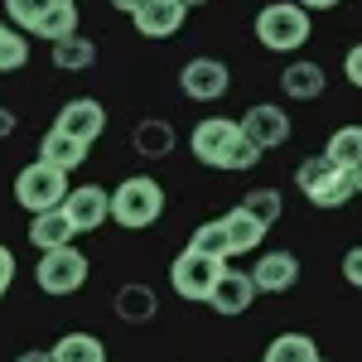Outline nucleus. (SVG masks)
<instances>
[{
  "label": "nucleus",
  "mask_w": 362,
  "mask_h": 362,
  "mask_svg": "<svg viewBox=\"0 0 362 362\" xmlns=\"http://www.w3.org/2000/svg\"><path fill=\"white\" fill-rule=\"evenodd\" d=\"M343 73H348V83L362 87V44L358 49H348V58H343Z\"/></svg>",
  "instance_id": "nucleus-32"
},
{
  "label": "nucleus",
  "mask_w": 362,
  "mask_h": 362,
  "mask_svg": "<svg viewBox=\"0 0 362 362\" xmlns=\"http://www.w3.org/2000/svg\"><path fill=\"white\" fill-rule=\"evenodd\" d=\"M10 280H15V256H10V247H0V295L10 290Z\"/></svg>",
  "instance_id": "nucleus-33"
},
{
  "label": "nucleus",
  "mask_w": 362,
  "mask_h": 362,
  "mask_svg": "<svg viewBox=\"0 0 362 362\" xmlns=\"http://www.w3.org/2000/svg\"><path fill=\"white\" fill-rule=\"evenodd\" d=\"M54 5H58V0H5V15H10L20 29H29V34H34V25H39Z\"/></svg>",
  "instance_id": "nucleus-27"
},
{
  "label": "nucleus",
  "mask_w": 362,
  "mask_h": 362,
  "mask_svg": "<svg viewBox=\"0 0 362 362\" xmlns=\"http://www.w3.org/2000/svg\"><path fill=\"white\" fill-rule=\"evenodd\" d=\"M34 34H39V39H54V44L68 39V34H78V5H73V0H58L54 10L34 25Z\"/></svg>",
  "instance_id": "nucleus-24"
},
{
  "label": "nucleus",
  "mask_w": 362,
  "mask_h": 362,
  "mask_svg": "<svg viewBox=\"0 0 362 362\" xmlns=\"http://www.w3.org/2000/svg\"><path fill=\"white\" fill-rule=\"evenodd\" d=\"M179 5H184V10H189V5H203V0H179Z\"/></svg>",
  "instance_id": "nucleus-39"
},
{
  "label": "nucleus",
  "mask_w": 362,
  "mask_h": 362,
  "mask_svg": "<svg viewBox=\"0 0 362 362\" xmlns=\"http://www.w3.org/2000/svg\"><path fill=\"white\" fill-rule=\"evenodd\" d=\"M324 68L319 63H290L285 73H280V87H285V97H295V102H309V97H319L324 92Z\"/></svg>",
  "instance_id": "nucleus-20"
},
{
  "label": "nucleus",
  "mask_w": 362,
  "mask_h": 362,
  "mask_svg": "<svg viewBox=\"0 0 362 362\" xmlns=\"http://www.w3.org/2000/svg\"><path fill=\"white\" fill-rule=\"evenodd\" d=\"M5 34H10V25H0V39H5Z\"/></svg>",
  "instance_id": "nucleus-40"
},
{
  "label": "nucleus",
  "mask_w": 362,
  "mask_h": 362,
  "mask_svg": "<svg viewBox=\"0 0 362 362\" xmlns=\"http://www.w3.org/2000/svg\"><path fill=\"white\" fill-rule=\"evenodd\" d=\"M116 314H121L126 324H150V319L160 314V295H155L150 285H121V290H116Z\"/></svg>",
  "instance_id": "nucleus-18"
},
{
  "label": "nucleus",
  "mask_w": 362,
  "mask_h": 362,
  "mask_svg": "<svg viewBox=\"0 0 362 362\" xmlns=\"http://www.w3.org/2000/svg\"><path fill=\"white\" fill-rule=\"evenodd\" d=\"M334 165L353 169L362 165V126H343V131H334V140H329V150H324Z\"/></svg>",
  "instance_id": "nucleus-25"
},
{
  "label": "nucleus",
  "mask_w": 362,
  "mask_h": 362,
  "mask_svg": "<svg viewBox=\"0 0 362 362\" xmlns=\"http://www.w3.org/2000/svg\"><path fill=\"white\" fill-rule=\"evenodd\" d=\"M179 87L194 102H218L227 87H232V73H227V63H218V58H189L184 73H179Z\"/></svg>",
  "instance_id": "nucleus-8"
},
{
  "label": "nucleus",
  "mask_w": 362,
  "mask_h": 362,
  "mask_svg": "<svg viewBox=\"0 0 362 362\" xmlns=\"http://www.w3.org/2000/svg\"><path fill=\"white\" fill-rule=\"evenodd\" d=\"M112 5H116V10H126V15H136V10L145 5V0H112Z\"/></svg>",
  "instance_id": "nucleus-37"
},
{
  "label": "nucleus",
  "mask_w": 362,
  "mask_h": 362,
  "mask_svg": "<svg viewBox=\"0 0 362 362\" xmlns=\"http://www.w3.org/2000/svg\"><path fill=\"white\" fill-rule=\"evenodd\" d=\"M314 362H324V358H314Z\"/></svg>",
  "instance_id": "nucleus-41"
},
{
  "label": "nucleus",
  "mask_w": 362,
  "mask_h": 362,
  "mask_svg": "<svg viewBox=\"0 0 362 362\" xmlns=\"http://www.w3.org/2000/svg\"><path fill=\"white\" fill-rule=\"evenodd\" d=\"M256 165H261V150H256L247 136H237L232 145H227V155H223L218 169H256Z\"/></svg>",
  "instance_id": "nucleus-30"
},
{
  "label": "nucleus",
  "mask_w": 362,
  "mask_h": 362,
  "mask_svg": "<svg viewBox=\"0 0 362 362\" xmlns=\"http://www.w3.org/2000/svg\"><path fill=\"white\" fill-rule=\"evenodd\" d=\"M39 290L44 295H73L87 285V256L78 247H54V251H39Z\"/></svg>",
  "instance_id": "nucleus-5"
},
{
  "label": "nucleus",
  "mask_w": 362,
  "mask_h": 362,
  "mask_svg": "<svg viewBox=\"0 0 362 362\" xmlns=\"http://www.w3.org/2000/svg\"><path fill=\"white\" fill-rule=\"evenodd\" d=\"M223 266L227 261H218V256H203V251L184 247L174 256V266H169V285H174L179 300H203L208 305V290H213V280H218Z\"/></svg>",
  "instance_id": "nucleus-6"
},
{
  "label": "nucleus",
  "mask_w": 362,
  "mask_h": 362,
  "mask_svg": "<svg viewBox=\"0 0 362 362\" xmlns=\"http://www.w3.org/2000/svg\"><path fill=\"white\" fill-rule=\"evenodd\" d=\"M314 358H319V348H314L309 334H280V338H271L261 362H314Z\"/></svg>",
  "instance_id": "nucleus-23"
},
{
  "label": "nucleus",
  "mask_w": 362,
  "mask_h": 362,
  "mask_svg": "<svg viewBox=\"0 0 362 362\" xmlns=\"http://www.w3.org/2000/svg\"><path fill=\"white\" fill-rule=\"evenodd\" d=\"M189 247L203 251V256H218V261H227V232H223V223L213 218V223L194 227V242H189Z\"/></svg>",
  "instance_id": "nucleus-28"
},
{
  "label": "nucleus",
  "mask_w": 362,
  "mask_h": 362,
  "mask_svg": "<svg viewBox=\"0 0 362 362\" xmlns=\"http://www.w3.org/2000/svg\"><path fill=\"white\" fill-rule=\"evenodd\" d=\"M237 126H242V136H247L251 145L261 150V155L290 140V116L280 112V107H271V102H256V107H251V112L242 116Z\"/></svg>",
  "instance_id": "nucleus-9"
},
{
  "label": "nucleus",
  "mask_w": 362,
  "mask_h": 362,
  "mask_svg": "<svg viewBox=\"0 0 362 362\" xmlns=\"http://www.w3.org/2000/svg\"><path fill=\"white\" fill-rule=\"evenodd\" d=\"M63 213H68V223L78 227V232H97V227L112 218V194L102 184H78V189H68V198H63Z\"/></svg>",
  "instance_id": "nucleus-7"
},
{
  "label": "nucleus",
  "mask_w": 362,
  "mask_h": 362,
  "mask_svg": "<svg viewBox=\"0 0 362 362\" xmlns=\"http://www.w3.org/2000/svg\"><path fill=\"white\" fill-rule=\"evenodd\" d=\"M165 213V189L150 179V174H131L121 179L112 194V223L126 227V232H140V227H155Z\"/></svg>",
  "instance_id": "nucleus-1"
},
{
  "label": "nucleus",
  "mask_w": 362,
  "mask_h": 362,
  "mask_svg": "<svg viewBox=\"0 0 362 362\" xmlns=\"http://www.w3.org/2000/svg\"><path fill=\"white\" fill-rule=\"evenodd\" d=\"M348 174H353V189H358V194H362V165H353V169H348Z\"/></svg>",
  "instance_id": "nucleus-38"
},
{
  "label": "nucleus",
  "mask_w": 362,
  "mask_h": 362,
  "mask_svg": "<svg viewBox=\"0 0 362 362\" xmlns=\"http://www.w3.org/2000/svg\"><path fill=\"white\" fill-rule=\"evenodd\" d=\"M54 358L58 362H107V348L97 334H63L54 343Z\"/></svg>",
  "instance_id": "nucleus-22"
},
{
  "label": "nucleus",
  "mask_w": 362,
  "mask_h": 362,
  "mask_svg": "<svg viewBox=\"0 0 362 362\" xmlns=\"http://www.w3.org/2000/svg\"><path fill=\"white\" fill-rule=\"evenodd\" d=\"M295 184H300L305 203H314V208H343L348 198L358 194L353 189V174L343 165H334L329 155H309L305 165L295 169Z\"/></svg>",
  "instance_id": "nucleus-2"
},
{
  "label": "nucleus",
  "mask_w": 362,
  "mask_h": 362,
  "mask_svg": "<svg viewBox=\"0 0 362 362\" xmlns=\"http://www.w3.org/2000/svg\"><path fill=\"white\" fill-rule=\"evenodd\" d=\"M251 300H256V280H251V271H218V280H213V290H208V305L218 309V314H227V319H237V314H247Z\"/></svg>",
  "instance_id": "nucleus-10"
},
{
  "label": "nucleus",
  "mask_w": 362,
  "mask_h": 362,
  "mask_svg": "<svg viewBox=\"0 0 362 362\" xmlns=\"http://www.w3.org/2000/svg\"><path fill=\"white\" fill-rule=\"evenodd\" d=\"M184 5L179 0H145L136 15V29H140V39H169V34H179V25H184Z\"/></svg>",
  "instance_id": "nucleus-14"
},
{
  "label": "nucleus",
  "mask_w": 362,
  "mask_h": 362,
  "mask_svg": "<svg viewBox=\"0 0 362 362\" xmlns=\"http://www.w3.org/2000/svg\"><path fill=\"white\" fill-rule=\"evenodd\" d=\"M73 237H78V227L68 223V213H63V208H44V213H34V218H29V242H34V251L73 247Z\"/></svg>",
  "instance_id": "nucleus-15"
},
{
  "label": "nucleus",
  "mask_w": 362,
  "mask_h": 362,
  "mask_svg": "<svg viewBox=\"0 0 362 362\" xmlns=\"http://www.w3.org/2000/svg\"><path fill=\"white\" fill-rule=\"evenodd\" d=\"M343 276H348V285L362 290V247H353L348 256H343Z\"/></svg>",
  "instance_id": "nucleus-31"
},
{
  "label": "nucleus",
  "mask_w": 362,
  "mask_h": 362,
  "mask_svg": "<svg viewBox=\"0 0 362 362\" xmlns=\"http://www.w3.org/2000/svg\"><path fill=\"white\" fill-rule=\"evenodd\" d=\"M242 208H247V213H251V218H256L261 227L280 223V213H285V203H280L276 189H251V194L242 198Z\"/></svg>",
  "instance_id": "nucleus-26"
},
{
  "label": "nucleus",
  "mask_w": 362,
  "mask_h": 362,
  "mask_svg": "<svg viewBox=\"0 0 362 362\" xmlns=\"http://www.w3.org/2000/svg\"><path fill=\"white\" fill-rule=\"evenodd\" d=\"M54 126L92 145V140L107 131V112H102V102H97V97H73V102H63V112H58Z\"/></svg>",
  "instance_id": "nucleus-13"
},
{
  "label": "nucleus",
  "mask_w": 362,
  "mask_h": 362,
  "mask_svg": "<svg viewBox=\"0 0 362 362\" xmlns=\"http://www.w3.org/2000/svg\"><path fill=\"white\" fill-rule=\"evenodd\" d=\"M20 362H58V358H54V348H44V353H25Z\"/></svg>",
  "instance_id": "nucleus-36"
},
{
  "label": "nucleus",
  "mask_w": 362,
  "mask_h": 362,
  "mask_svg": "<svg viewBox=\"0 0 362 362\" xmlns=\"http://www.w3.org/2000/svg\"><path fill=\"white\" fill-rule=\"evenodd\" d=\"M256 39H261V49H271V54H295L309 39V10L295 5V0L266 5V10L256 15Z\"/></svg>",
  "instance_id": "nucleus-3"
},
{
  "label": "nucleus",
  "mask_w": 362,
  "mask_h": 362,
  "mask_svg": "<svg viewBox=\"0 0 362 362\" xmlns=\"http://www.w3.org/2000/svg\"><path fill=\"white\" fill-rule=\"evenodd\" d=\"M174 126L169 121H160V116H150V121H140L136 126V155H145V160H165V155H174Z\"/></svg>",
  "instance_id": "nucleus-19"
},
{
  "label": "nucleus",
  "mask_w": 362,
  "mask_h": 362,
  "mask_svg": "<svg viewBox=\"0 0 362 362\" xmlns=\"http://www.w3.org/2000/svg\"><path fill=\"white\" fill-rule=\"evenodd\" d=\"M5 136H15V112L10 107H0V140Z\"/></svg>",
  "instance_id": "nucleus-34"
},
{
  "label": "nucleus",
  "mask_w": 362,
  "mask_h": 362,
  "mask_svg": "<svg viewBox=\"0 0 362 362\" xmlns=\"http://www.w3.org/2000/svg\"><path fill=\"white\" fill-rule=\"evenodd\" d=\"M54 63L63 68V73H83V68L97 63V44L83 39V34H68V39H58V44H54Z\"/></svg>",
  "instance_id": "nucleus-21"
},
{
  "label": "nucleus",
  "mask_w": 362,
  "mask_h": 362,
  "mask_svg": "<svg viewBox=\"0 0 362 362\" xmlns=\"http://www.w3.org/2000/svg\"><path fill=\"white\" fill-rule=\"evenodd\" d=\"M295 5H305V10H334L338 0H295Z\"/></svg>",
  "instance_id": "nucleus-35"
},
{
  "label": "nucleus",
  "mask_w": 362,
  "mask_h": 362,
  "mask_svg": "<svg viewBox=\"0 0 362 362\" xmlns=\"http://www.w3.org/2000/svg\"><path fill=\"white\" fill-rule=\"evenodd\" d=\"M237 136H242L237 121H227V116H203V121L194 126V155L208 169H218V165H223V155H227V145H232Z\"/></svg>",
  "instance_id": "nucleus-11"
},
{
  "label": "nucleus",
  "mask_w": 362,
  "mask_h": 362,
  "mask_svg": "<svg viewBox=\"0 0 362 362\" xmlns=\"http://www.w3.org/2000/svg\"><path fill=\"white\" fill-rule=\"evenodd\" d=\"M15 198H20V208H29V213L63 208V198H68V174L54 169L49 160H34V165L20 169V179H15Z\"/></svg>",
  "instance_id": "nucleus-4"
},
{
  "label": "nucleus",
  "mask_w": 362,
  "mask_h": 362,
  "mask_svg": "<svg viewBox=\"0 0 362 362\" xmlns=\"http://www.w3.org/2000/svg\"><path fill=\"white\" fill-rule=\"evenodd\" d=\"M251 280H256V295L266 290V295H285V290H295V280H300V256L295 251H266L256 266H251Z\"/></svg>",
  "instance_id": "nucleus-12"
},
{
  "label": "nucleus",
  "mask_w": 362,
  "mask_h": 362,
  "mask_svg": "<svg viewBox=\"0 0 362 362\" xmlns=\"http://www.w3.org/2000/svg\"><path fill=\"white\" fill-rule=\"evenodd\" d=\"M25 63H29V39L10 29V34L0 39V73H15V68H25Z\"/></svg>",
  "instance_id": "nucleus-29"
},
{
  "label": "nucleus",
  "mask_w": 362,
  "mask_h": 362,
  "mask_svg": "<svg viewBox=\"0 0 362 362\" xmlns=\"http://www.w3.org/2000/svg\"><path fill=\"white\" fill-rule=\"evenodd\" d=\"M87 150H92L87 140H78V136H68V131H58V126H54V131L44 136V145H39V160H49L54 169L68 174V169H78L87 160Z\"/></svg>",
  "instance_id": "nucleus-17"
},
{
  "label": "nucleus",
  "mask_w": 362,
  "mask_h": 362,
  "mask_svg": "<svg viewBox=\"0 0 362 362\" xmlns=\"http://www.w3.org/2000/svg\"><path fill=\"white\" fill-rule=\"evenodd\" d=\"M218 223H223V232H227V256H242V251H256V247H261V237L271 232V227H261V223H256V218H251V213L242 208V203H237L232 213H223Z\"/></svg>",
  "instance_id": "nucleus-16"
}]
</instances>
